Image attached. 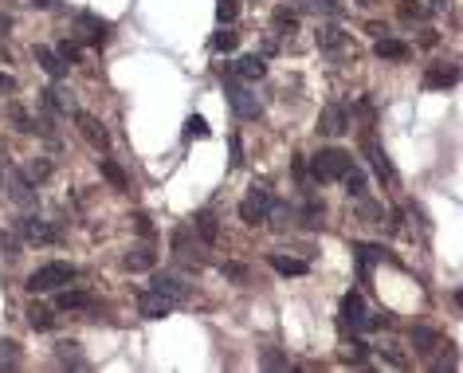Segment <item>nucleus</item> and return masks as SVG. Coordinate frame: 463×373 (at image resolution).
<instances>
[{
    "label": "nucleus",
    "instance_id": "1",
    "mask_svg": "<svg viewBox=\"0 0 463 373\" xmlns=\"http://www.w3.org/2000/svg\"><path fill=\"white\" fill-rule=\"evenodd\" d=\"M350 165H354L350 154L338 149V146H326V149H318V154L310 157V173H315V181H338V177H345Z\"/></svg>",
    "mask_w": 463,
    "mask_h": 373
},
{
    "label": "nucleus",
    "instance_id": "2",
    "mask_svg": "<svg viewBox=\"0 0 463 373\" xmlns=\"http://www.w3.org/2000/svg\"><path fill=\"white\" fill-rule=\"evenodd\" d=\"M71 279H75V267L71 264H43L40 271L28 279V291L32 294H43V291H60V287H67Z\"/></svg>",
    "mask_w": 463,
    "mask_h": 373
},
{
    "label": "nucleus",
    "instance_id": "3",
    "mask_svg": "<svg viewBox=\"0 0 463 373\" xmlns=\"http://www.w3.org/2000/svg\"><path fill=\"white\" fill-rule=\"evenodd\" d=\"M228 107H232V114L244 118V122H251V118H259V110H263V102H259L256 90H247L244 83H240L236 75L228 79Z\"/></svg>",
    "mask_w": 463,
    "mask_h": 373
},
{
    "label": "nucleus",
    "instance_id": "4",
    "mask_svg": "<svg viewBox=\"0 0 463 373\" xmlns=\"http://www.w3.org/2000/svg\"><path fill=\"white\" fill-rule=\"evenodd\" d=\"M342 326L365 334V330H373V326H381V318H369V311H365V299L357 291H350L342 299Z\"/></svg>",
    "mask_w": 463,
    "mask_h": 373
},
{
    "label": "nucleus",
    "instance_id": "5",
    "mask_svg": "<svg viewBox=\"0 0 463 373\" xmlns=\"http://www.w3.org/2000/svg\"><path fill=\"white\" fill-rule=\"evenodd\" d=\"M271 205H275V201H271V193L256 185L251 193L244 196V205H240V216H244L247 224H267V212H271Z\"/></svg>",
    "mask_w": 463,
    "mask_h": 373
},
{
    "label": "nucleus",
    "instance_id": "6",
    "mask_svg": "<svg viewBox=\"0 0 463 373\" xmlns=\"http://www.w3.org/2000/svg\"><path fill=\"white\" fill-rule=\"evenodd\" d=\"M318 134H326V137L350 134V110H345L342 102H330V107L322 110V118H318Z\"/></svg>",
    "mask_w": 463,
    "mask_h": 373
},
{
    "label": "nucleus",
    "instance_id": "7",
    "mask_svg": "<svg viewBox=\"0 0 463 373\" xmlns=\"http://www.w3.org/2000/svg\"><path fill=\"white\" fill-rule=\"evenodd\" d=\"M463 79V63H436V67L424 71V87L443 90V87H455Z\"/></svg>",
    "mask_w": 463,
    "mask_h": 373
},
{
    "label": "nucleus",
    "instance_id": "8",
    "mask_svg": "<svg viewBox=\"0 0 463 373\" xmlns=\"http://www.w3.org/2000/svg\"><path fill=\"white\" fill-rule=\"evenodd\" d=\"M138 311L146 314V318H165V314L173 311V299H169V294H161L158 287H149V291L138 294Z\"/></svg>",
    "mask_w": 463,
    "mask_h": 373
},
{
    "label": "nucleus",
    "instance_id": "9",
    "mask_svg": "<svg viewBox=\"0 0 463 373\" xmlns=\"http://www.w3.org/2000/svg\"><path fill=\"white\" fill-rule=\"evenodd\" d=\"M75 126L83 130V137H87V142H90L95 149H106V146H110L106 126H102V122H99L95 114H83V110H79V114H75Z\"/></svg>",
    "mask_w": 463,
    "mask_h": 373
},
{
    "label": "nucleus",
    "instance_id": "10",
    "mask_svg": "<svg viewBox=\"0 0 463 373\" xmlns=\"http://www.w3.org/2000/svg\"><path fill=\"white\" fill-rule=\"evenodd\" d=\"M318 48L326 51V55H345V51H350V36H345L342 28H338V24H330V28H318Z\"/></svg>",
    "mask_w": 463,
    "mask_h": 373
},
{
    "label": "nucleus",
    "instance_id": "11",
    "mask_svg": "<svg viewBox=\"0 0 463 373\" xmlns=\"http://www.w3.org/2000/svg\"><path fill=\"white\" fill-rule=\"evenodd\" d=\"M365 154H369V161H373V173H377V181H393V165H389V157H385V149H381V142H377L373 134H365Z\"/></svg>",
    "mask_w": 463,
    "mask_h": 373
},
{
    "label": "nucleus",
    "instance_id": "12",
    "mask_svg": "<svg viewBox=\"0 0 463 373\" xmlns=\"http://www.w3.org/2000/svg\"><path fill=\"white\" fill-rule=\"evenodd\" d=\"M32 55H36V63L43 67V75H48V79H63V75H67V59H63L60 51H51V48H43V43H40Z\"/></svg>",
    "mask_w": 463,
    "mask_h": 373
},
{
    "label": "nucleus",
    "instance_id": "13",
    "mask_svg": "<svg viewBox=\"0 0 463 373\" xmlns=\"http://www.w3.org/2000/svg\"><path fill=\"white\" fill-rule=\"evenodd\" d=\"M263 71H267V55H240L236 63H232V75H236V79H247V83L263 79Z\"/></svg>",
    "mask_w": 463,
    "mask_h": 373
},
{
    "label": "nucleus",
    "instance_id": "14",
    "mask_svg": "<svg viewBox=\"0 0 463 373\" xmlns=\"http://www.w3.org/2000/svg\"><path fill=\"white\" fill-rule=\"evenodd\" d=\"M79 28L87 32L90 43H106L110 32H114V28H110V20H99L95 12H83V16H79Z\"/></svg>",
    "mask_w": 463,
    "mask_h": 373
},
{
    "label": "nucleus",
    "instance_id": "15",
    "mask_svg": "<svg viewBox=\"0 0 463 373\" xmlns=\"http://www.w3.org/2000/svg\"><path fill=\"white\" fill-rule=\"evenodd\" d=\"M354 255H357L361 275H369L373 264H385V259H389V247H381V244H354Z\"/></svg>",
    "mask_w": 463,
    "mask_h": 373
},
{
    "label": "nucleus",
    "instance_id": "16",
    "mask_svg": "<svg viewBox=\"0 0 463 373\" xmlns=\"http://www.w3.org/2000/svg\"><path fill=\"white\" fill-rule=\"evenodd\" d=\"M408 342L416 346V353H420V358H432V353L440 350V334H436V330H428V326H413Z\"/></svg>",
    "mask_w": 463,
    "mask_h": 373
},
{
    "label": "nucleus",
    "instance_id": "17",
    "mask_svg": "<svg viewBox=\"0 0 463 373\" xmlns=\"http://www.w3.org/2000/svg\"><path fill=\"white\" fill-rule=\"evenodd\" d=\"M153 287H158L161 294H169L173 303H181V299L188 294L185 279H177V275H169V271H158V275H153Z\"/></svg>",
    "mask_w": 463,
    "mask_h": 373
},
{
    "label": "nucleus",
    "instance_id": "18",
    "mask_svg": "<svg viewBox=\"0 0 463 373\" xmlns=\"http://www.w3.org/2000/svg\"><path fill=\"white\" fill-rule=\"evenodd\" d=\"M16 228H20V236H24V240H32V244H43V240L51 244V240H60L55 228H48L43 220H32V216H28V220H20Z\"/></svg>",
    "mask_w": 463,
    "mask_h": 373
},
{
    "label": "nucleus",
    "instance_id": "19",
    "mask_svg": "<svg viewBox=\"0 0 463 373\" xmlns=\"http://www.w3.org/2000/svg\"><path fill=\"white\" fill-rule=\"evenodd\" d=\"M377 59H396V63H404V59L413 55V48H408V43H404V39H377Z\"/></svg>",
    "mask_w": 463,
    "mask_h": 373
},
{
    "label": "nucleus",
    "instance_id": "20",
    "mask_svg": "<svg viewBox=\"0 0 463 373\" xmlns=\"http://www.w3.org/2000/svg\"><path fill=\"white\" fill-rule=\"evenodd\" d=\"M267 264L275 267L279 275H291V279H295V275H306L310 271V264H306V259H291V255H267Z\"/></svg>",
    "mask_w": 463,
    "mask_h": 373
},
{
    "label": "nucleus",
    "instance_id": "21",
    "mask_svg": "<svg viewBox=\"0 0 463 373\" xmlns=\"http://www.w3.org/2000/svg\"><path fill=\"white\" fill-rule=\"evenodd\" d=\"M28 326L32 330H51V326H55V311H51V306H43V303H32L28 306Z\"/></svg>",
    "mask_w": 463,
    "mask_h": 373
},
{
    "label": "nucleus",
    "instance_id": "22",
    "mask_svg": "<svg viewBox=\"0 0 463 373\" xmlns=\"http://www.w3.org/2000/svg\"><path fill=\"white\" fill-rule=\"evenodd\" d=\"M122 264H126V271H149V267H153V252H149V247H134Z\"/></svg>",
    "mask_w": 463,
    "mask_h": 373
},
{
    "label": "nucleus",
    "instance_id": "23",
    "mask_svg": "<svg viewBox=\"0 0 463 373\" xmlns=\"http://www.w3.org/2000/svg\"><path fill=\"white\" fill-rule=\"evenodd\" d=\"M55 353H60V362H63V365H75V369H87V358L79 353V346H75V342H60V346H55Z\"/></svg>",
    "mask_w": 463,
    "mask_h": 373
},
{
    "label": "nucleus",
    "instance_id": "24",
    "mask_svg": "<svg viewBox=\"0 0 463 373\" xmlns=\"http://www.w3.org/2000/svg\"><path fill=\"white\" fill-rule=\"evenodd\" d=\"M357 216H361V220H369V224H381V220H385V208L377 205V201H369V196H357Z\"/></svg>",
    "mask_w": 463,
    "mask_h": 373
},
{
    "label": "nucleus",
    "instance_id": "25",
    "mask_svg": "<svg viewBox=\"0 0 463 373\" xmlns=\"http://www.w3.org/2000/svg\"><path fill=\"white\" fill-rule=\"evenodd\" d=\"M99 173L106 177V181H110L114 189H126V185H130V181H126V173L118 169V161H110V157H102V161H99Z\"/></svg>",
    "mask_w": 463,
    "mask_h": 373
},
{
    "label": "nucleus",
    "instance_id": "26",
    "mask_svg": "<svg viewBox=\"0 0 463 373\" xmlns=\"http://www.w3.org/2000/svg\"><path fill=\"white\" fill-rule=\"evenodd\" d=\"M303 8L318 12V16H330V20H342V4L338 0H303Z\"/></svg>",
    "mask_w": 463,
    "mask_h": 373
},
{
    "label": "nucleus",
    "instance_id": "27",
    "mask_svg": "<svg viewBox=\"0 0 463 373\" xmlns=\"http://www.w3.org/2000/svg\"><path fill=\"white\" fill-rule=\"evenodd\" d=\"M173 247H177V255H185V259H200V252H197V244H193L188 228H181V232L173 236Z\"/></svg>",
    "mask_w": 463,
    "mask_h": 373
},
{
    "label": "nucleus",
    "instance_id": "28",
    "mask_svg": "<svg viewBox=\"0 0 463 373\" xmlns=\"http://www.w3.org/2000/svg\"><path fill=\"white\" fill-rule=\"evenodd\" d=\"M295 28H298V12L291 8V4L275 8V32H295Z\"/></svg>",
    "mask_w": 463,
    "mask_h": 373
},
{
    "label": "nucleus",
    "instance_id": "29",
    "mask_svg": "<svg viewBox=\"0 0 463 373\" xmlns=\"http://www.w3.org/2000/svg\"><path fill=\"white\" fill-rule=\"evenodd\" d=\"M24 177H28L32 185H40V181H48V177H51V161H48V157H36V161H32V165L24 169Z\"/></svg>",
    "mask_w": 463,
    "mask_h": 373
},
{
    "label": "nucleus",
    "instance_id": "30",
    "mask_svg": "<svg viewBox=\"0 0 463 373\" xmlns=\"http://www.w3.org/2000/svg\"><path fill=\"white\" fill-rule=\"evenodd\" d=\"M12 365H20V346L0 338V369H12Z\"/></svg>",
    "mask_w": 463,
    "mask_h": 373
},
{
    "label": "nucleus",
    "instance_id": "31",
    "mask_svg": "<svg viewBox=\"0 0 463 373\" xmlns=\"http://www.w3.org/2000/svg\"><path fill=\"white\" fill-rule=\"evenodd\" d=\"M8 196H12V201H20V205H32V181H28V177H12Z\"/></svg>",
    "mask_w": 463,
    "mask_h": 373
},
{
    "label": "nucleus",
    "instance_id": "32",
    "mask_svg": "<svg viewBox=\"0 0 463 373\" xmlns=\"http://www.w3.org/2000/svg\"><path fill=\"white\" fill-rule=\"evenodd\" d=\"M365 185H369V181H365L361 169H354V165L345 169V189H350V196H354V201H357V196H365Z\"/></svg>",
    "mask_w": 463,
    "mask_h": 373
},
{
    "label": "nucleus",
    "instance_id": "33",
    "mask_svg": "<svg viewBox=\"0 0 463 373\" xmlns=\"http://www.w3.org/2000/svg\"><path fill=\"white\" fill-rule=\"evenodd\" d=\"M197 236L205 240V244H212V240H216V220H212V212H200L197 216Z\"/></svg>",
    "mask_w": 463,
    "mask_h": 373
},
{
    "label": "nucleus",
    "instance_id": "34",
    "mask_svg": "<svg viewBox=\"0 0 463 373\" xmlns=\"http://www.w3.org/2000/svg\"><path fill=\"white\" fill-rule=\"evenodd\" d=\"M259 365L263 369H286V353H279V350H259Z\"/></svg>",
    "mask_w": 463,
    "mask_h": 373
},
{
    "label": "nucleus",
    "instance_id": "35",
    "mask_svg": "<svg viewBox=\"0 0 463 373\" xmlns=\"http://www.w3.org/2000/svg\"><path fill=\"white\" fill-rule=\"evenodd\" d=\"M236 43H240V36L228 32V28H220L216 36H212V51H236Z\"/></svg>",
    "mask_w": 463,
    "mask_h": 373
},
{
    "label": "nucleus",
    "instance_id": "36",
    "mask_svg": "<svg viewBox=\"0 0 463 373\" xmlns=\"http://www.w3.org/2000/svg\"><path fill=\"white\" fill-rule=\"evenodd\" d=\"M43 107H48V110H60V114H67V110H71V102H67V98H63V90H43Z\"/></svg>",
    "mask_w": 463,
    "mask_h": 373
},
{
    "label": "nucleus",
    "instance_id": "37",
    "mask_svg": "<svg viewBox=\"0 0 463 373\" xmlns=\"http://www.w3.org/2000/svg\"><path fill=\"white\" fill-rule=\"evenodd\" d=\"M185 137H188V142H193V137H208V122H205L200 114H193V118L185 122Z\"/></svg>",
    "mask_w": 463,
    "mask_h": 373
},
{
    "label": "nucleus",
    "instance_id": "38",
    "mask_svg": "<svg viewBox=\"0 0 463 373\" xmlns=\"http://www.w3.org/2000/svg\"><path fill=\"white\" fill-rule=\"evenodd\" d=\"M401 16L404 20H424V16H428V8H424L420 0H401Z\"/></svg>",
    "mask_w": 463,
    "mask_h": 373
},
{
    "label": "nucleus",
    "instance_id": "39",
    "mask_svg": "<svg viewBox=\"0 0 463 373\" xmlns=\"http://www.w3.org/2000/svg\"><path fill=\"white\" fill-rule=\"evenodd\" d=\"M60 306H90V299L83 291H63L60 294Z\"/></svg>",
    "mask_w": 463,
    "mask_h": 373
},
{
    "label": "nucleus",
    "instance_id": "40",
    "mask_svg": "<svg viewBox=\"0 0 463 373\" xmlns=\"http://www.w3.org/2000/svg\"><path fill=\"white\" fill-rule=\"evenodd\" d=\"M236 12H240V4H236V0H220L216 20H220V24H228V20H236Z\"/></svg>",
    "mask_w": 463,
    "mask_h": 373
},
{
    "label": "nucleus",
    "instance_id": "41",
    "mask_svg": "<svg viewBox=\"0 0 463 373\" xmlns=\"http://www.w3.org/2000/svg\"><path fill=\"white\" fill-rule=\"evenodd\" d=\"M228 157H232V165H244V142L236 134L228 137Z\"/></svg>",
    "mask_w": 463,
    "mask_h": 373
},
{
    "label": "nucleus",
    "instance_id": "42",
    "mask_svg": "<svg viewBox=\"0 0 463 373\" xmlns=\"http://www.w3.org/2000/svg\"><path fill=\"white\" fill-rule=\"evenodd\" d=\"M60 55L67 59V63H79V59H83V48H79V43H75V39H67V43H63V48H60Z\"/></svg>",
    "mask_w": 463,
    "mask_h": 373
},
{
    "label": "nucleus",
    "instance_id": "43",
    "mask_svg": "<svg viewBox=\"0 0 463 373\" xmlns=\"http://www.w3.org/2000/svg\"><path fill=\"white\" fill-rule=\"evenodd\" d=\"M381 358L389 365H408V362H404V353H396V346H381Z\"/></svg>",
    "mask_w": 463,
    "mask_h": 373
},
{
    "label": "nucleus",
    "instance_id": "44",
    "mask_svg": "<svg viewBox=\"0 0 463 373\" xmlns=\"http://www.w3.org/2000/svg\"><path fill=\"white\" fill-rule=\"evenodd\" d=\"M306 173H310V169H306V161H303V157H291V177H295V181H306Z\"/></svg>",
    "mask_w": 463,
    "mask_h": 373
},
{
    "label": "nucleus",
    "instance_id": "45",
    "mask_svg": "<svg viewBox=\"0 0 463 373\" xmlns=\"http://www.w3.org/2000/svg\"><path fill=\"white\" fill-rule=\"evenodd\" d=\"M365 353H369L365 342H350V353H345V358H350V362H365Z\"/></svg>",
    "mask_w": 463,
    "mask_h": 373
},
{
    "label": "nucleus",
    "instance_id": "46",
    "mask_svg": "<svg viewBox=\"0 0 463 373\" xmlns=\"http://www.w3.org/2000/svg\"><path fill=\"white\" fill-rule=\"evenodd\" d=\"M134 232H141V236H153V224H149V216H146V212H138V216H134Z\"/></svg>",
    "mask_w": 463,
    "mask_h": 373
},
{
    "label": "nucleus",
    "instance_id": "47",
    "mask_svg": "<svg viewBox=\"0 0 463 373\" xmlns=\"http://www.w3.org/2000/svg\"><path fill=\"white\" fill-rule=\"evenodd\" d=\"M455 362H459V358H455V350H448L443 358H436V369H455Z\"/></svg>",
    "mask_w": 463,
    "mask_h": 373
},
{
    "label": "nucleus",
    "instance_id": "48",
    "mask_svg": "<svg viewBox=\"0 0 463 373\" xmlns=\"http://www.w3.org/2000/svg\"><path fill=\"white\" fill-rule=\"evenodd\" d=\"M436 43H440V32L424 28V32H420V48H436Z\"/></svg>",
    "mask_w": 463,
    "mask_h": 373
},
{
    "label": "nucleus",
    "instance_id": "49",
    "mask_svg": "<svg viewBox=\"0 0 463 373\" xmlns=\"http://www.w3.org/2000/svg\"><path fill=\"white\" fill-rule=\"evenodd\" d=\"M224 275H228V279H247V267H240V264H224Z\"/></svg>",
    "mask_w": 463,
    "mask_h": 373
},
{
    "label": "nucleus",
    "instance_id": "50",
    "mask_svg": "<svg viewBox=\"0 0 463 373\" xmlns=\"http://www.w3.org/2000/svg\"><path fill=\"white\" fill-rule=\"evenodd\" d=\"M12 87H16V83H12V79H8V75H0V95H8V90H12Z\"/></svg>",
    "mask_w": 463,
    "mask_h": 373
},
{
    "label": "nucleus",
    "instance_id": "51",
    "mask_svg": "<svg viewBox=\"0 0 463 373\" xmlns=\"http://www.w3.org/2000/svg\"><path fill=\"white\" fill-rule=\"evenodd\" d=\"M40 8H60V0H36Z\"/></svg>",
    "mask_w": 463,
    "mask_h": 373
},
{
    "label": "nucleus",
    "instance_id": "52",
    "mask_svg": "<svg viewBox=\"0 0 463 373\" xmlns=\"http://www.w3.org/2000/svg\"><path fill=\"white\" fill-rule=\"evenodd\" d=\"M4 32H8V16H0V36H4Z\"/></svg>",
    "mask_w": 463,
    "mask_h": 373
},
{
    "label": "nucleus",
    "instance_id": "53",
    "mask_svg": "<svg viewBox=\"0 0 463 373\" xmlns=\"http://www.w3.org/2000/svg\"><path fill=\"white\" fill-rule=\"evenodd\" d=\"M432 4H436V8H448V4H452V0H432Z\"/></svg>",
    "mask_w": 463,
    "mask_h": 373
},
{
    "label": "nucleus",
    "instance_id": "54",
    "mask_svg": "<svg viewBox=\"0 0 463 373\" xmlns=\"http://www.w3.org/2000/svg\"><path fill=\"white\" fill-rule=\"evenodd\" d=\"M357 4H361V8H373V4H377V0H357Z\"/></svg>",
    "mask_w": 463,
    "mask_h": 373
},
{
    "label": "nucleus",
    "instance_id": "55",
    "mask_svg": "<svg viewBox=\"0 0 463 373\" xmlns=\"http://www.w3.org/2000/svg\"><path fill=\"white\" fill-rule=\"evenodd\" d=\"M455 306H463V291H455Z\"/></svg>",
    "mask_w": 463,
    "mask_h": 373
}]
</instances>
